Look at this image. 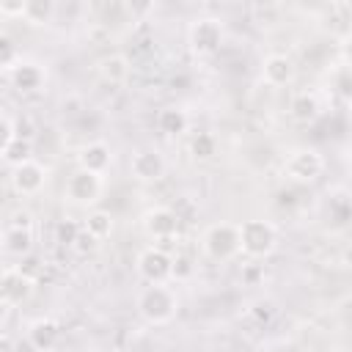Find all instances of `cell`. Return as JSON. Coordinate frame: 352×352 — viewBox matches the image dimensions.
I'll use <instances>...</instances> for the list:
<instances>
[{"label":"cell","mask_w":352,"mask_h":352,"mask_svg":"<svg viewBox=\"0 0 352 352\" xmlns=\"http://www.w3.org/2000/svg\"><path fill=\"white\" fill-rule=\"evenodd\" d=\"M135 308H138V316L146 324L160 327V324H170L176 319V314H179V297H176V292L168 283H146L138 292Z\"/></svg>","instance_id":"6da1fadb"},{"label":"cell","mask_w":352,"mask_h":352,"mask_svg":"<svg viewBox=\"0 0 352 352\" xmlns=\"http://www.w3.org/2000/svg\"><path fill=\"white\" fill-rule=\"evenodd\" d=\"M201 253H204L209 261H217V264H226V261L236 258V256L242 253L239 223L220 220V223L206 226L204 234H201Z\"/></svg>","instance_id":"7a4b0ae2"},{"label":"cell","mask_w":352,"mask_h":352,"mask_svg":"<svg viewBox=\"0 0 352 352\" xmlns=\"http://www.w3.org/2000/svg\"><path fill=\"white\" fill-rule=\"evenodd\" d=\"M239 242L248 258H267L278 248V228L264 217H248L239 223Z\"/></svg>","instance_id":"3957f363"},{"label":"cell","mask_w":352,"mask_h":352,"mask_svg":"<svg viewBox=\"0 0 352 352\" xmlns=\"http://www.w3.org/2000/svg\"><path fill=\"white\" fill-rule=\"evenodd\" d=\"M226 41V25L217 16H195L187 28V47L198 58L214 55Z\"/></svg>","instance_id":"277c9868"},{"label":"cell","mask_w":352,"mask_h":352,"mask_svg":"<svg viewBox=\"0 0 352 352\" xmlns=\"http://www.w3.org/2000/svg\"><path fill=\"white\" fill-rule=\"evenodd\" d=\"M33 289H36V278L30 272H25L19 264H8L0 275V302L6 311L28 302L33 297Z\"/></svg>","instance_id":"5b68a950"},{"label":"cell","mask_w":352,"mask_h":352,"mask_svg":"<svg viewBox=\"0 0 352 352\" xmlns=\"http://www.w3.org/2000/svg\"><path fill=\"white\" fill-rule=\"evenodd\" d=\"M324 170V157L311 148V146H302V148H294L289 151L286 162H283V176L297 182V184H311L322 176Z\"/></svg>","instance_id":"8992f818"},{"label":"cell","mask_w":352,"mask_h":352,"mask_svg":"<svg viewBox=\"0 0 352 352\" xmlns=\"http://www.w3.org/2000/svg\"><path fill=\"white\" fill-rule=\"evenodd\" d=\"M135 270L146 283H168L173 280V256L160 245H148L138 253Z\"/></svg>","instance_id":"52a82bcc"},{"label":"cell","mask_w":352,"mask_h":352,"mask_svg":"<svg viewBox=\"0 0 352 352\" xmlns=\"http://www.w3.org/2000/svg\"><path fill=\"white\" fill-rule=\"evenodd\" d=\"M104 190V179L96 176V173H88L82 168H74L66 179V187H63V198L74 206H94L99 201Z\"/></svg>","instance_id":"ba28073f"},{"label":"cell","mask_w":352,"mask_h":352,"mask_svg":"<svg viewBox=\"0 0 352 352\" xmlns=\"http://www.w3.org/2000/svg\"><path fill=\"white\" fill-rule=\"evenodd\" d=\"M3 74L11 82V88L19 91V94H36L47 82V69L38 60H28L22 55H19L16 63H11L8 69H3Z\"/></svg>","instance_id":"9c48e42d"},{"label":"cell","mask_w":352,"mask_h":352,"mask_svg":"<svg viewBox=\"0 0 352 352\" xmlns=\"http://www.w3.org/2000/svg\"><path fill=\"white\" fill-rule=\"evenodd\" d=\"M47 179H50V170H47L41 162H36V160H28V162L11 168V173H8L11 190H14L16 195H22V198L38 195V192L44 190Z\"/></svg>","instance_id":"30bf717a"},{"label":"cell","mask_w":352,"mask_h":352,"mask_svg":"<svg viewBox=\"0 0 352 352\" xmlns=\"http://www.w3.org/2000/svg\"><path fill=\"white\" fill-rule=\"evenodd\" d=\"M129 173L140 184H154L165 176V157L160 148H138L129 160Z\"/></svg>","instance_id":"8fae6325"},{"label":"cell","mask_w":352,"mask_h":352,"mask_svg":"<svg viewBox=\"0 0 352 352\" xmlns=\"http://www.w3.org/2000/svg\"><path fill=\"white\" fill-rule=\"evenodd\" d=\"M140 226L151 239H173L179 234L182 220L170 206H151L148 212H143Z\"/></svg>","instance_id":"7c38bea8"},{"label":"cell","mask_w":352,"mask_h":352,"mask_svg":"<svg viewBox=\"0 0 352 352\" xmlns=\"http://www.w3.org/2000/svg\"><path fill=\"white\" fill-rule=\"evenodd\" d=\"M297 77V63L286 55V52H270L261 60V80L272 88H283L292 85Z\"/></svg>","instance_id":"4fadbf2b"},{"label":"cell","mask_w":352,"mask_h":352,"mask_svg":"<svg viewBox=\"0 0 352 352\" xmlns=\"http://www.w3.org/2000/svg\"><path fill=\"white\" fill-rule=\"evenodd\" d=\"M110 162H113V151H110V146L104 140H91L77 151V168H82L88 173L104 176Z\"/></svg>","instance_id":"5bb4252c"},{"label":"cell","mask_w":352,"mask_h":352,"mask_svg":"<svg viewBox=\"0 0 352 352\" xmlns=\"http://www.w3.org/2000/svg\"><path fill=\"white\" fill-rule=\"evenodd\" d=\"M60 341V324L50 316H38L28 324V344L33 349H44V352H52Z\"/></svg>","instance_id":"9a60e30c"},{"label":"cell","mask_w":352,"mask_h":352,"mask_svg":"<svg viewBox=\"0 0 352 352\" xmlns=\"http://www.w3.org/2000/svg\"><path fill=\"white\" fill-rule=\"evenodd\" d=\"M3 253L14 258H25L33 250V228H16V226H3Z\"/></svg>","instance_id":"2e32d148"},{"label":"cell","mask_w":352,"mask_h":352,"mask_svg":"<svg viewBox=\"0 0 352 352\" xmlns=\"http://www.w3.org/2000/svg\"><path fill=\"white\" fill-rule=\"evenodd\" d=\"M96 72H99V77H102L104 82H110V85H124L126 77H129V72H132V63H129L126 55L110 52V55H104V58L96 63Z\"/></svg>","instance_id":"e0dca14e"},{"label":"cell","mask_w":352,"mask_h":352,"mask_svg":"<svg viewBox=\"0 0 352 352\" xmlns=\"http://www.w3.org/2000/svg\"><path fill=\"white\" fill-rule=\"evenodd\" d=\"M319 96L314 94V91H300V94H294L292 96V102H289V116H292V121H297V124H311V121H316V116H319Z\"/></svg>","instance_id":"ac0fdd59"},{"label":"cell","mask_w":352,"mask_h":352,"mask_svg":"<svg viewBox=\"0 0 352 352\" xmlns=\"http://www.w3.org/2000/svg\"><path fill=\"white\" fill-rule=\"evenodd\" d=\"M157 126H160L162 135H182V132H187V126H190V116H187L184 107L168 104V107H162V110L157 113Z\"/></svg>","instance_id":"d6986e66"},{"label":"cell","mask_w":352,"mask_h":352,"mask_svg":"<svg viewBox=\"0 0 352 352\" xmlns=\"http://www.w3.org/2000/svg\"><path fill=\"white\" fill-rule=\"evenodd\" d=\"M82 228L96 239V242H102V239H107L110 234H113V228H116V220H113V214L107 212V209H88V214L82 217Z\"/></svg>","instance_id":"ffe728a7"},{"label":"cell","mask_w":352,"mask_h":352,"mask_svg":"<svg viewBox=\"0 0 352 352\" xmlns=\"http://www.w3.org/2000/svg\"><path fill=\"white\" fill-rule=\"evenodd\" d=\"M0 154H3V162L8 165V170H11V168H16V165L33 160V140H28V138H14V140H8V143L0 146Z\"/></svg>","instance_id":"44dd1931"},{"label":"cell","mask_w":352,"mask_h":352,"mask_svg":"<svg viewBox=\"0 0 352 352\" xmlns=\"http://www.w3.org/2000/svg\"><path fill=\"white\" fill-rule=\"evenodd\" d=\"M55 16L52 0H28L25 3V22L28 25H47Z\"/></svg>","instance_id":"7402d4cb"},{"label":"cell","mask_w":352,"mask_h":352,"mask_svg":"<svg viewBox=\"0 0 352 352\" xmlns=\"http://www.w3.org/2000/svg\"><path fill=\"white\" fill-rule=\"evenodd\" d=\"M190 154L192 160H212L217 154V138L209 135V132H198L192 140H190Z\"/></svg>","instance_id":"603a6c76"},{"label":"cell","mask_w":352,"mask_h":352,"mask_svg":"<svg viewBox=\"0 0 352 352\" xmlns=\"http://www.w3.org/2000/svg\"><path fill=\"white\" fill-rule=\"evenodd\" d=\"M82 231V223H74V220H60L55 226V242L63 245V248H74L77 236Z\"/></svg>","instance_id":"cb8c5ba5"},{"label":"cell","mask_w":352,"mask_h":352,"mask_svg":"<svg viewBox=\"0 0 352 352\" xmlns=\"http://www.w3.org/2000/svg\"><path fill=\"white\" fill-rule=\"evenodd\" d=\"M192 270H195V264L190 261V256H184V253L173 256V280H187L192 275Z\"/></svg>","instance_id":"d4e9b609"},{"label":"cell","mask_w":352,"mask_h":352,"mask_svg":"<svg viewBox=\"0 0 352 352\" xmlns=\"http://www.w3.org/2000/svg\"><path fill=\"white\" fill-rule=\"evenodd\" d=\"M25 3L28 0H0V16L6 19H25Z\"/></svg>","instance_id":"484cf974"},{"label":"cell","mask_w":352,"mask_h":352,"mask_svg":"<svg viewBox=\"0 0 352 352\" xmlns=\"http://www.w3.org/2000/svg\"><path fill=\"white\" fill-rule=\"evenodd\" d=\"M338 52H341V63H344V69H349V72H352V30H346V33L341 36Z\"/></svg>","instance_id":"4316f807"},{"label":"cell","mask_w":352,"mask_h":352,"mask_svg":"<svg viewBox=\"0 0 352 352\" xmlns=\"http://www.w3.org/2000/svg\"><path fill=\"white\" fill-rule=\"evenodd\" d=\"M8 226H16V228H33V214L28 209H14L8 214Z\"/></svg>","instance_id":"83f0119b"},{"label":"cell","mask_w":352,"mask_h":352,"mask_svg":"<svg viewBox=\"0 0 352 352\" xmlns=\"http://www.w3.org/2000/svg\"><path fill=\"white\" fill-rule=\"evenodd\" d=\"M94 248H96V239H94V236H91V234H88V231L82 228L72 250H77V253H88V250H94Z\"/></svg>","instance_id":"f1b7e54d"},{"label":"cell","mask_w":352,"mask_h":352,"mask_svg":"<svg viewBox=\"0 0 352 352\" xmlns=\"http://www.w3.org/2000/svg\"><path fill=\"white\" fill-rule=\"evenodd\" d=\"M349 192H352V173H349Z\"/></svg>","instance_id":"f546056e"},{"label":"cell","mask_w":352,"mask_h":352,"mask_svg":"<svg viewBox=\"0 0 352 352\" xmlns=\"http://www.w3.org/2000/svg\"><path fill=\"white\" fill-rule=\"evenodd\" d=\"M327 352H338V349H327Z\"/></svg>","instance_id":"4dcf8cb0"},{"label":"cell","mask_w":352,"mask_h":352,"mask_svg":"<svg viewBox=\"0 0 352 352\" xmlns=\"http://www.w3.org/2000/svg\"><path fill=\"white\" fill-rule=\"evenodd\" d=\"M33 352H44V349H33Z\"/></svg>","instance_id":"1f68e13d"}]
</instances>
